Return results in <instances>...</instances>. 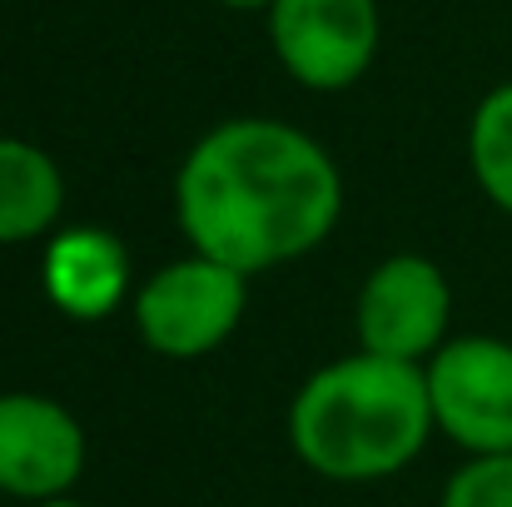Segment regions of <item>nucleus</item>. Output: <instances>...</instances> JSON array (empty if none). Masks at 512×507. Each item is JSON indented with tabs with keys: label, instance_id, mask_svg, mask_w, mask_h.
Segmentation results:
<instances>
[{
	"label": "nucleus",
	"instance_id": "obj_4",
	"mask_svg": "<svg viewBox=\"0 0 512 507\" xmlns=\"http://www.w3.org/2000/svg\"><path fill=\"white\" fill-rule=\"evenodd\" d=\"M433 428L468 458L512 453V343L493 334H453L428 363Z\"/></svg>",
	"mask_w": 512,
	"mask_h": 507
},
{
	"label": "nucleus",
	"instance_id": "obj_2",
	"mask_svg": "<svg viewBox=\"0 0 512 507\" xmlns=\"http://www.w3.org/2000/svg\"><path fill=\"white\" fill-rule=\"evenodd\" d=\"M433 433L423 363L363 348L314 368L289 403V443L299 463L329 483H383L403 473Z\"/></svg>",
	"mask_w": 512,
	"mask_h": 507
},
{
	"label": "nucleus",
	"instance_id": "obj_7",
	"mask_svg": "<svg viewBox=\"0 0 512 507\" xmlns=\"http://www.w3.org/2000/svg\"><path fill=\"white\" fill-rule=\"evenodd\" d=\"M90 458L80 418L45 393H0V498L50 503L70 498Z\"/></svg>",
	"mask_w": 512,
	"mask_h": 507
},
{
	"label": "nucleus",
	"instance_id": "obj_6",
	"mask_svg": "<svg viewBox=\"0 0 512 507\" xmlns=\"http://www.w3.org/2000/svg\"><path fill=\"white\" fill-rule=\"evenodd\" d=\"M448 324H453L448 274L428 254H408V249L373 264L353 304L358 348L398 363H428L453 338Z\"/></svg>",
	"mask_w": 512,
	"mask_h": 507
},
{
	"label": "nucleus",
	"instance_id": "obj_8",
	"mask_svg": "<svg viewBox=\"0 0 512 507\" xmlns=\"http://www.w3.org/2000/svg\"><path fill=\"white\" fill-rule=\"evenodd\" d=\"M40 284L45 299L75 319V324H100L135 299V259L120 234L100 224H70L45 239L40 259Z\"/></svg>",
	"mask_w": 512,
	"mask_h": 507
},
{
	"label": "nucleus",
	"instance_id": "obj_5",
	"mask_svg": "<svg viewBox=\"0 0 512 507\" xmlns=\"http://www.w3.org/2000/svg\"><path fill=\"white\" fill-rule=\"evenodd\" d=\"M264 25L284 75L319 95L358 85L383 40L378 0H274Z\"/></svg>",
	"mask_w": 512,
	"mask_h": 507
},
{
	"label": "nucleus",
	"instance_id": "obj_10",
	"mask_svg": "<svg viewBox=\"0 0 512 507\" xmlns=\"http://www.w3.org/2000/svg\"><path fill=\"white\" fill-rule=\"evenodd\" d=\"M468 169L488 204L512 214V80L493 85L468 120Z\"/></svg>",
	"mask_w": 512,
	"mask_h": 507
},
{
	"label": "nucleus",
	"instance_id": "obj_12",
	"mask_svg": "<svg viewBox=\"0 0 512 507\" xmlns=\"http://www.w3.org/2000/svg\"><path fill=\"white\" fill-rule=\"evenodd\" d=\"M219 5H229V10H259V15H269V5H274V0H219Z\"/></svg>",
	"mask_w": 512,
	"mask_h": 507
},
{
	"label": "nucleus",
	"instance_id": "obj_1",
	"mask_svg": "<svg viewBox=\"0 0 512 507\" xmlns=\"http://www.w3.org/2000/svg\"><path fill=\"white\" fill-rule=\"evenodd\" d=\"M174 214L194 254L264 274L314 254L343 214L334 155L289 120H224L174 174Z\"/></svg>",
	"mask_w": 512,
	"mask_h": 507
},
{
	"label": "nucleus",
	"instance_id": "obj_3",
	"mask_svg": "<svg viewBox=\"0 0 512 507\" xmlns=\"http://www.w3.org/2000/svg\"><path fill=\"white\" fill-rule=\"evenodd\" d=\"M244 309H249V274L194 249L140 279L130 299L145 348L170 363H194L224 348L239 334Z\"/></svg>",
	"mask_w": 512,
	"mask_h": 507
},
{
	"label": "nucleus",
	"instance_id": "obj_9",
	"mask_svg": "<svg viewBox=\"0 0 512 507\" xmlns=\"http://www.w3.org/2000/svg\"><path fill=\"white\" fill-rule=\"evenodd\" d=\"M65 174L35 140L0 135V244H35L60 229Z\"/></svg>",
	"mask_w": 512,
	"mask_h": 507
},
{
	"label": "nucleus",
	"instance_id": "obj_11",
	"mask_svg": "<svg viewBox=\"0 0 512 507\" xmlns=\"http://www.w3.org/2000/svg\"><path fill=\"white\" fill-rule=\"evenodd\" d=\"M438 507H512V453H488V458H468Z\"/></svg>",
	"mask_w": 512,
	"mask_h": 507
},
{
	"label": "nucleus",
	"instance_id": "obj_13",
	"mask_svg": "<svg viewBox=\"0 0 512 507\" xmlns=\"http://www.w3.org/2000/svg\"><path fill=\"white\" fill-rule=\"evenodd\" d=\"M30 507H95V503H80V498H50V503H30Z\"/></svg>",
	"mask_w": 512,
	"mask_h": 507
}]
</instances>
